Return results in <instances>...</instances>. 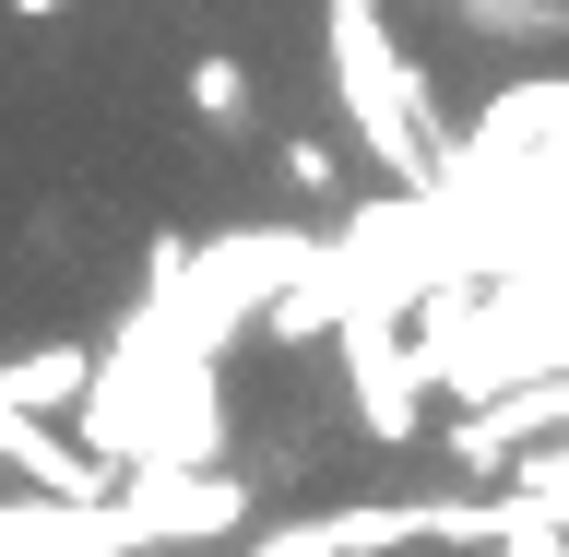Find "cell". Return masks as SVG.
<instances>
[{
	"mask_svg": "<svg viewBox=\"0 0 569 557\" xmlns=\"http://www.w3.org/2000/svg\"><path fill=\"white\" fill-rule=\"evenodd\" d=\"M510 498H522L533 523H558V534H569V439H558V451H522V462H510Z\"/></svg>",
	"mask_w": 569,
	"mask_h": 557,
	"instance_id": "cell-1",
	"label": "cell"
},
{
	"mask_svg": "<svg viewBox=\"0 0 569 557\" xmlns=\"http://www.w3.org/2000/svg\"><path fill=\"white\" fill-rule=\"evenodd\" d=\"M487 557H569V534H558V523H510Z\"/></svg>",
	"mask_w": 569,
	"mask_h": 557,
	"instance_id": "cell-2",
	"label": "cell"
}]
</instances>
